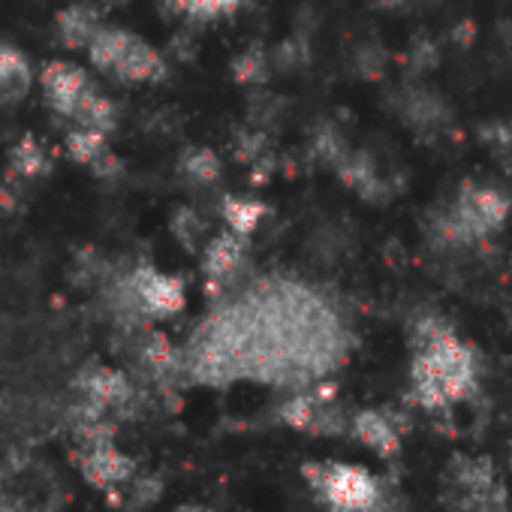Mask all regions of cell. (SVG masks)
<instances>
[{
	"instance_id": "cell-1",
	"label": "cell",
	"mask_w": 512,
	"mask_h": 512,
	"mask_svg": "<svg viewBox=\"0 0 512 512\" xmlns=\"http://www.w3.org/2000/svg\"><path fill=\"white\" fill-rule=\"evenodd\" d=\"M413 380L422 404L443 407L473 386V359L449 332H443L422 347L413 368Z\"/></svg>"
},
{
	"instance_id": "cell-2",
	"label": "cell",
	"mask_w": 512,
	"mask_h": 512,
	"mask_svg": "<svg viewBox=\"0 0 512 512\" xmlns=\"http://www.w3.org/2000/svg\"><path fill=\"white\" fill-rule=\"evenodd\" d=\"M305 479L335 512H374L380 503L374 476L353 464H308Z\"/></svg>"
},
{
	"instance_id": "cell-3",
	"label": "cell",
	"mask_w": 512,
	"mask_h": 512,
	"mask_svg": "<svg viewBox=\"0 0 512 512\" xmlns=\"http://www.w3.org/2000/svg\"><path fill=\"white\" fill-rule=\"evenodd\" d=\"M449 479H452V497H458L461 512H500L503 509L506 491L488 461L458 458L449 470Z\"/></svg>"
},
{
	"instance_id": "cell-4",
	"label": "cell",
	"mask_w": 512,
	"mask_h": 512,
	"mask_svg": "<svg viewBox=\"0 0 512 512\" xmlns=\"http://www.w3.org/2000/svg\"><path fill=\"white\" fill-rule=\"evenodd\" d=\"M133 293L139 299V308L142 314H151V317H169L175 311H181L184 305V290L175 278H166V275H157L151 269H142L133 275Z\"/></svg>"
},
{
	"instance_id": "cell-5",
	"label": "cell",
	"mask_w": 512,
	"mask_h": 512,
	"mask_svg": "<svg viewBox=\"0 0 512 512\" xmlns=\"http://www.w3.org/2000/svg\"><path fill=\"white\" fill-rule=\"evenodd\" d=\"M43 88H46V100L55 112L61 115H70L76 112L79 100L91 91L88 85V76L73 67V64H64V61H52L46 70H43Z\"/></svg>"
},
{
	"instance_id": "cell-6",
	"label": "cell",
	"mask_w": 512,
	"mask_h": 512,
	"mask_svg": "<svg viewBox=\"0 0 512 512\" xmlns=\"http://www.w3.org/2000/svg\"><path fill=\"white\" fill-rule=\"evenodd\" d=\"M133 461L118 452L112 443H100L85 449L82 455V476L94 485V488H115L121 482H127L133 476Z\"/></svg>"
},
{
	"instance_id": "cell-7",
	"label": "cell",
	"mask_w": 512,
	"mask_h": 512,
	"mask_svg": "<svg viewBox=\"0 0 512 512\" xmlns=\"http://www.w3.org/2000/svg\"><path fill=\"white\" fill-rule=\"evenodd\" d=\"M79 389H82V398L94 407H100L103 413L106 410H121L133 401V386L127 383L124 374L118 371H109V368H91L82 374L79 380Z\"/></svg>"
},
{
	"instance_id": "cell-8",
	"label": "cell",
	"mask_w": 512,
	"mask_h": 512,
	"mask_svg": "<svg viewBox=\"0 0 512 512\" xmlns=\"http://www.w3.org/2000/svg\"><path fill=\"white\" fill-rule=\"evenodd\" d=\"M112 73H118L127 82H151V79L163 76V61H160V55L151 46H145L142 40L130 37L124 52H121V58H118V64L112 67Z\"/></svg>"
},
{
	"instance_id": "cell-9",
	"label": "cell",
	"mask_w": 512,
	"mask_h": 512,
	"mask_svg": "<svg viewBox=\"0 0 512 512\" xmlns=\"http://www.w3.org/2000/svg\"><path fill=\"white\" fill-rule=\"evenodd\" d=\"M31 91V67L16 49H0V106L19 103Z\"/></svg>"
},
{
	"instance_id": "cell-10",
	"label": "cell",
	"mask_w": 512,
	"mask_h": 512,
	"mask_svg": "<svg viewBox=\"0 0 512 512\" xmlns=\"http://www.w3.org/2000/svg\"><path fill=\"white\" fill-rule=\"evenodd\" d=\"M353 434H356L362 443H368L374 452H380V455H392V452L398 449V428H395L392 419L383 416V413L368 410V413L353 416Z\"/></svg>"
},
{
	"instance_id": "cell-11",
	"label": "cell",
	"mask_w": 512,
	"mask_h": 512,
	"mask_svg": "<svg viewBox=\"0 0 512 512\" xmlns=\"http://www.w3.org/2000/svg\"><path fill=\"white\" fill-rule=\"evenodd\" d=\"M58 31L67 46L79 49V46H91L100 28H97V16L88 7H70L67 13L58 16Z\"/></svg>"
},
{
	"instance_id": "cell-12",
	"label": "cell",
	"mask_w": 512,
	"mask_h": 512,
	"mask_svg": "<svg viewBox=\"0 0 512 512\" xmlns=\"http://www.w3.org/2000/svg\"><path fill=\"white\" fill-rule=\"evenodd\" d=\"M73 118H76L85 130L106 133V130H112V124H115V109H112V103H109L106 97H100V94L91 88V91L79 100Z\"/></svg>"
},
{
	"instance_id": "cell-13",
	"label": "cell",
	"mask_w": 512,
	"mask_h": 512,
	"mask_svg": "<svg viewBox=\"0 0 512 512\" xmlns=\"http://www.w3.org/2000/svg\"><path fill=\"white\" fill-rule=\"evenodd\" d=\"M238 263H241V244H238V238H232V235H226V238H217L211 247H208V253H205V269H208V275L211 278H229L235 269H238Z\"/></svg>"
},
{
	"instance_id": "cell-14",
	"label": "cell",
	"mask_w": 512,
	"mask_h": 512,
	"mask_svg": "<svg viewBox=\"0 0 512 512\" xmlns=\"http://www.w3.org/2000/svg\"><path fill=\"white\" fill-rule=\"evenodd\" d=\"M127 40H130V34H124V31L100 28V31H97V37H94V40H91V46H88L91 61H94L100 70H112V67L118 64V58H121V52H124Z\"/></svg>"
},
{
	"instance_id": "cell-15",
	"label": "cell",
	"mask_w": 512,
	"mask_h": 512,
	"mask_svg": "<svg viewBox=\"0 0 512 512\" xmlns=\"http://www.w3.org/2000/svg\"><path fill=\"white\" fill-rule=\"evenodd\" d=\"M67 148L73 154V160L85 163V166H94L103 154H106V142H103V133L97 130H76L70 139H67Z\"/></svg>"
},
{
	"instance_id": "cell-16",
	"label": "cell",
	"mask_w": 512,
	"mask_h": 512,
	"mask_svg": "<svg viewBox=\"0 0 512 512\" xmlns=\"http://www.w3.org/2000/svg\"><path fill=\"white\" fill-rule=\"evenodd\" d=\"M13 169L19 172V175H43L46 169H49V163H46V154L40 151V145L31 139V136H25L16 148H13Z\"/></svg>"
},
{
	"instance_id": "cell-17",
	"label": "cell",
	"mask_w": 512,
	"mask_h": 512,
	"mask_svg": "<svg viewBox=\"0 0 512 512\" xmlns=\"http://www.w3.org/2000/svg\"><path fill=\"white\" fill-rule=\"evenodd\" d=\"M223 211H226V220L232 223L235 232H247V229L256 226V220H260L263 205L260 202H244V199H229Z\"/></svg>"
},
{
	"instance_id": "cell-18",
	"label": "cell",
	"mask_w": 512,
	"mask_h": 512,
	"mask_svg": "<svg viewBox=\"0 0 512 512\" xmlns=\"http://www.w3.org/2000/svg\"><path fill=\"white\" fill-rule=\"evenodd\" d=\"M160 491H163V482L157 476H139L133 491H130V509L139 512V509L151 506L160 497Z\"/></svg>"
},
{
	"instance_id": "cell-19",
	"label": "cell",
	"mask_w": 512,
	"mask_h": 512,
	"mask_svg": "<svg viewBox=\"0 0 512 512\" xmlns=\"http://www.w3.org/2000/svg\"><path fill=\"white\" fill-rule=\"evenodd\" d=\"M184 169H187V175L196 178V181H211V178L220 172L217 157H214L211 151H193V154L184 160Z\"/></svg>"
},
{
	"instance_id": "cell-20",
	"label": "cell",
	"mask_w": 512,
	"mask_h": 512,
	"mask_svg": "<svg viewBox=\"0 0 512 512\" xmlns=\"http://www.w3.org/2000/svg\"><path fill=\"white\" fill-rule=\"evenodd\" d=\"M175 235L181 241H193L199 235V217H193L190 211H181L178 220H175Z\"/></svg>"
},
{
	"instance_id": "cell-21",
	"label": "cell",
	"mask_w": 512,
	"mask_h": 512,
	"mask_svg": "<svg viewBox=\"0 0 512 512\" xmlns=\"http://www.w3.org/2000/svg\"><path fill=\"white\" fill-rule=\"evenodd\" d=\"M263 55H244L241 61H238V73H241V79H260V73H263Z\"/></svg>"
},
{
	"instance_id": "cell-22",
	"label": "cell",
	"mask_w": 512,
	"mask_h": 512,
	"mask_svg": "<svg viewBox=\"0 0 512 512\" xmlns=\"http://www.w3.org/2000/svg\"><path fill=\"white\" fill-rule=\"evenodd\" d=\"M184 4L193 7V10H199V13H217V10L229 7L232 0H184Z\"/></svg>"
},
{
	"instance_id": "cell-23",
	"label": "cell",
	"mask_w": 512,
	"mask_h": 512,
	"mask_svg": "<svg viewBox=\"0 0 512 512\" xmlns=\"http://www.w3.org/2000/svg\"><path fill=\"white\" fill-rule=\"evenodd\" d=\"M175 512H208L205 506H199V503H184V506H178Z\"/></svg>"
},
{
	"instance_id": "cell-24",
	"label": "cell",
	"mask_w": 512,
	"mask_h": 512,
	"mask_svg": "<svg viewBox=\"0 0 512 512\" xmlns=\"http://www.w3.org/2000/svg\"><path fill=\"white\" fill-rule=\"evenodd\" d=\"M0 512H19V509H13V506H7V503H0Z\"/></svg>"
},
{
	"instance_id": "cell-25",
	"label": "cell",
	"mask_w": 512,
	"mask_h": 512,
	"mask_svg": "<svg viewBox=\"0 0 512 512\" xmlns=\"http://www.w3.org/2000/svg\"><path fill=\"white\" fill-rule=\"evenodd\" d=\"M112 4H121V0H112Z\"/></svg>"
}]
</instances>
